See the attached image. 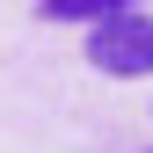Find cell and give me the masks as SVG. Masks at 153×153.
<instances>
[{
  "label": "cell",
  "mask_w": 153,
  "mask_h": 153,
  "mask_svg": "<svg viewBox=\"0 0 153 153\" xmlns=\"http://www.w3.org/2000/svg\"><path fill=\"white\" fill-rule=\"evenodd\" d=\"M88 66L109 73V80H146L153 73V15L124 7V15H109V22H95L88 29Z\"/></svg>",
  "instance_id": "1"
},
{
  "label": "cell",
  "mask_w": 153,
  "mask_h": 153,
  "mask_svg": "<svg viewBox=\"0 0 153 153\" xmlns=\"http://www.w3.org/2000/svg\"><path fill=\"white\" fill-rule=\"evenodd\" d=\"M131 7V0H44V15H51V22H109V15H124Z\"/></svg>",
  "instance_id": "2"
}]
</instances>
